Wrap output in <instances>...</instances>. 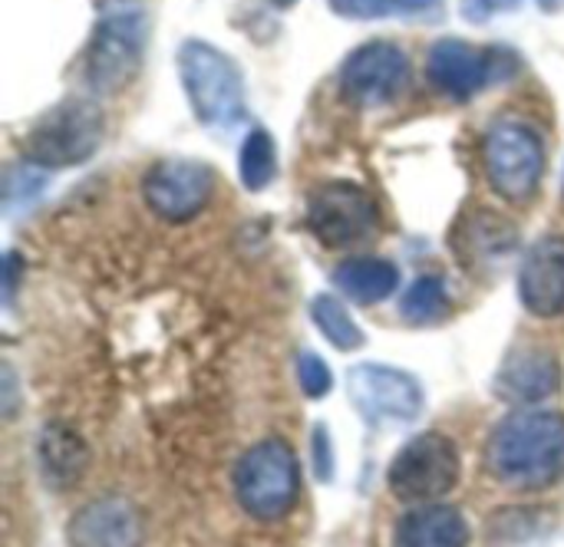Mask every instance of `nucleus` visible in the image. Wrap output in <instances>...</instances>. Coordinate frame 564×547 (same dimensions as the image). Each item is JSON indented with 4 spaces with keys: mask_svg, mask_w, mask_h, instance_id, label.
<instances>
[{
    "mask_svg": "<svg viewBox=\"0 0 564 547\" xmlns=\"http://www.w3.org/2000/svg\"><path fill=\"white\" fill-rule=\"evenodd\" d=\"M486 469L496 482L539 492L564 475V416L522 409L506 416L486 442Z\"/></svg>",
    "mask_w": 564,
    "mask_h": 547,
    "instance_id": "nucleus-1",
    "label": "nucleus"
},
{
    "mask_svg": "<svg viewBox=\"0 0 564 547\" xmlns=\"http://www.w3.org/2000/svg\"><path fill=\"white\" fill-rule=\"evenodd\" d=\"M178 79L195 119L205 129L228 132L245 122V76L225 50L205 40H185L178 46Z\"/></svg>",
    "mask_w": 564,
    "mask_h": 547,
    "instance_id": "nucleus-2",
    "label": "nucleus"
},
{
    "mask_svg": "<svg viewBox=\"0 0 564 547\" xmlns=\"http://www.w3.org/2000/svg\"><path fill=\"white\" fill-rule=\"evenodd\" d=\"M145 43H149L145 10L139 3H109L99 13L83 56L86 86L99 96L122 92L142 66Z\"/></svg>",
    "mask_w": 564,
    "mask_h": 547,
    "instance_id": "nucleus-3",
    "label": "nucleus"
},
{
    "mask_svg": "<svg viewBox=\"0 0 564 547\" xmlns=\"http://www.w3.org/2000/svg\"><path fill=\"white\" fill-rule=\"evenodd\" d=\"M301 495V466L294 449L271 436L251 446L235 469V499L254 522H281L294 512Z\"/></svg>",
    "mask_w": 564,
    "mask_h": 547,
    "instance_id": "nucleus-4",
    "label": "nucleus"
},
{
    "mask_svg": "<svg viewBox=\"0 0 564 547\" xmlns=\"http://www.w3.org/2000/svg\"><path fill=\"white\" fill-rule=\"evenodd\" d=\"M106 116L93 99H66L46 109L23 135V155L43 168H73L96 155Z\"/></svg>",
    "mask_w": 564,
    "mask_h": 547,
    "instance_id": "nucleus-5",
    "label": "nucleus"
},
{
    "mask_svg": "<svg viewBox=\"0 0 564 547\" xmlns=\"http://www.w3.org/2000/svg\"><path fill=\"white\" fill-rule=\"evenodd\" d=\"M516 73H519V56L512 50L473 46L456 36L436 40L426 56L430 86L453 102H466V99L479 96L482 89L506 83Z\"/></svg>",
    "mask_w": 564,
    "mask_h": 547,
    "instance_id": "nucleus-6",
    "label": "nucleus"
},
{
    "mask_svg": "<svg viewBox=\"0 0 564 547\" xmlns=\"http://www.w3.org/2000/svg\"><path fill=\"white\" fill-rule=\"evenodd\" d=\"M482 168L496 195L506 201H529L545 175V142L522 119L496 122L482 139Z\"/></svg>",
    "mask_w": 564,
    "mask_h": 547,
    "instance_id": "nucleus-7",
    "label": "nucleus"
},
{
    "mask_svg": "<svg viewBox=\"0 0 564 547\" xmlns=\"http://www.w3.org/2000/svg\"><path fill=\"white\" fill-rule=\"evenodd\" d=\"M463 462L449 436L423 433L410 439L390 466V492L406 505H426L449 495L459 485Z\"/></svg>",
    "mask_w": 564,
    "mask_h": 547,
    "instance_id": "nucleus-8",
    "label": "nucleus"
},
{
    "mask_svg": "<svg viewBox=\"0 0 564 547\" xmlns=\"http://www.w3.org/2000/svg\"><path fill=\"white\" fill-rule=\"evenodd\" d=\"M347 396L370 426L413 423L426 406L420 380L387 363H357L347 373Z\"/></svg>",
    "mask_w": 564,
    "mask_h": 547,
    "instance_id": "nucleus-9",
    "label": "nucleus"
},
{
    "mask_svg": "<svg viewBox=\"0 0 564 547\" xmlns=\"http://www.w3.org/2000/svg\"><path fill=\"white\" fill-rule=\"evenodd\" d=\"M410 86V59L390 40L357 46L340 66V89L360 109L390 106Z\"/></svg>",
    "mask_w": 564,
    "mask_h": 547,
    "instance_id": "nucleus-10",
    "label": "nucleus"
},
{
    "mask_svg": "<svg viewBox=\"0 0 564 547\" xmlns=\"http://www.w3.org/2000/svg\"><path fill=\"white\" fill-rule=\"evenodd\" d=\"M307 228L330 251L350 248V244H360L364 238L373 234L377 205L360 185L330 182V185H321L311 195V201H307Z\"/></svg>",
    "mask_w": 564,
    "mask_h": 547,
    "instance_id": "nucleus-11",
    "label": "nucleus"
},
{
    "mask_svg": "<svg viewBox=\"0 0 564 547\" xmlns=\"http://www.w3.org/2000/svg\"><path fill=\"white\" fill-rule=\"evenodd\" d=\"M142 198L165 221H192L215 198V172L202 162H155L142 178Z\"/></svg>",
    "mask_w": 564,
    "mask_h": 547,
    "instance_id": "nucleus-12",
    "label": "nucleus"
},
{
    "mask_svg": "<svg viewBox=\"0 0 564 547\" xmlns=\"http://www.w3.org/2000/svg\"><path fill=\"white\" fill-rule=\"evenodd\" d=\"M453 251L473 277L496 274L519 251V228L499 211L476 208L459 218L453 231Z\"/></svg>",
    "mask_w": 564,
    "mask_h": 547,
    "instance_id": "nucleus-13",
    "label": "nucleus"
},
{
    "mask_svg": "<svg viewBox=\"0 0 564 547\" xmlns=\"http://www.w3.org/2000/svg\"><path fill=\"white\" fill-rule=\"evenodd\" d=\"M522 307L542 320L564 314V238L549 234L535 241L519 271Z\"/></svg>",
    "mask_w": 564,
    "mask_h": 547,
    "instance_id": "nucleus-14",
    "label": "nucleus"
},
{
    "mask_svg": "<svg viewBox=\"0 0 564 547\" xmlns=\"http://www.w3.org/2000/svg\"><path fill=\"white\" fill-rule=\"evenodd\" d=\"M558 383H562L558 360L545 350L529 347V350H512L502 360L492 390L509 403H542L558 390Z\"/></svg>",
    "mask_w": 564,
    "mask_h": 547,
    "instance_id": "nucleus-15",
    "label": "nucleus"
},
{
    "mask_svg": "<svg viewBox=\"0 0 564 547\" xmlns=\"http://www.w3.org/2000/svg\"><path fill=\"white\" fill-rule=\"evenodd\" d=\"M69 541L73 545H132L139 541V522L132 505L109 499L86 505L69 522Z\"/></svg>",
    "mask_w": 564,
    "mask_h": 547,
    "instance_id": "nucleus-16",
    "label": "nucleus"
},
{
    "mask_svg": "<svg viewBox=\"0 0 564 547\" xmlns=\"http://www.w3.org/2000/svg\"><path fill=\"white\" fill-rule=\"evenodd\" d=\"M469 541L466 518L449 505H423L397 522V545L403 547H459Z\"/></svg>",
    "mask_w": 564,
    "mask_h": 547,
    "instance_id": "nucleus-17",
    "label": "nucleus"
},
{
    "mask_svg": "<svg viewBox=\"0 0 564 547\" xmlns=\"http://www.w3.org/2000/svg\"><path fill=\"white\" fill-rule=\"evenodd\" d=\"M400 284V271L380 258H354L334 271V287L344 291L354 304H380Z\"/></svg>",
    "mask_w": 564,
    "mask_h": 547,
    "instance_id": "nucleus-18",
    "label": "nucleus"
},
{
    "mask_svg": "<svg viewBox=\"0 0 564 547\" xmlns=\"http://www.w3.org/2000/svg\"><path fill=\"white\" fill-rule=\"evenodd\" d=\"M89 452L83 446V439L76 433H69L66 426H46L40 436V466L50 485L56 489H69L83 472H86Z\"/></svg>",
    "mask_w": 564,
    "mask_h": 547,
    "instance_id": "nucleus-19",
    "label": "nucleus"
},
{
    "mask_svg": "<svg viewBox=\"0 0 564 547\" xmlns=\"http://www.w3.org/2000/svg\"><path fill=\"white\" fill-rule=\"evenodd\" d=\"M337 17L347 20H426L440 17L443 0H327Z\"/></svg>",
    "mask_w": 564,
    "mask_h": 547,
    "instance_id": "nucleus-20",
    "label": "nucleus"
},
{
    "mask_svg": "<svg viewBox=\"0 0 564 547\" xmlns=\"http://www.w3.org/2000/svg\"><path fill=\"white\" fill-rule=\"evenodd\" d=\"M238 175L248 192H261L274 182L278 175V149L268 129H251L241 142L238 155Z\"/></svg>",
    "mask_w": 564,
    "mask_h": 547,
    "instance_id": "nucleus-21",
    "label": "nucleus"
},
{
    "mask_svg": "<svg viewBox=\"0 0 564 547\" xmlns=\"http://www.w3.org/2000/svg\"><path fill=\"white\" fill-rule=\"evenodd\" d=\"M311 320L317 324V330L324 333V340L327 343H334L337 350H360L364 343H367V337H364V330L354 324V317H350V310L337 300V297H330V294H317L314 300H311Z\"/></svg>",
    "mask_w": 564,
    "mask_h": 547,
    "instance_id": "nucleus-22",
    "label": "nucleus"
},
{
    "mask_svg": "<svg viewBox=\"0 0 564 547\" xmlns=\"http://www.w3.org/2000/svg\"><path fill=\"white\" fill-rule=\"evenodd\" d=\"M400 314L413 327H430L449 317V291L440 277H420L400 300Z\"/></svg>",
    "mask_w": 564,
    "mask_h": 547,
    "instance_id": "nucleus-23",
    "label": "nucleus"
},
{
    "mask_svg": "<svg viewBox=\"0 0 564 547\" xmlns=\"http://www.w3.org/2000/svg\"><path fill=\"white\" fill-rule=\"evenodd\" d=\"M46 172L43 165L36 162H23V165H13L7 172V188H3V208L7 211H17V208H26L43 188H46Z\"/></svg>",
    "mask_w": 564,
    "mask_h": 547,
    "instance_id": "nucleus-24",
    "label": "nucleus"
},
{
    "mask_svg": "<svg viewBox=\"0 0 564 547\" xmlns=\"http://www.w3.org/2000/svg\"><path fill=\"white\" fill-rule=\"evenodd\" d=\"M297 380H301V390L307 400H321L330 393L334 386V376H330V367L317 357V353H301L297 357Z\"/></svg>",
    "mask_w": 564,
    "mask_h": 547,
    "instance_id": "nucleus-25",
    "label": "nucleus"
},
{
    "mask_svg": "<svg viewBox=\"0 0 564 547\" xmlns=\"http://www.w3.org/2000/svg\"><path fill=\"white\" fill-rule=\"evenodd\" d=\"M311 452H314V475H317V482H334V442H330V433H327L324 423L314 426Z\"/></svg>",
    "mask_w": 564,
    "mask_h": 547,
    "instance_id": "nucleus-26",
    "label": "nucleus"
},
{
    "mask_svg": "<svg viewBox=\"0 0 564 547\" xmlns=\"http://www.w3.org/2000/svg\"><path fill=\"white\" fill-rule=\"evenodd\" d=\"M519 0H463V17L469 23H486L489 17L502 13V10H516Z\"/></svg>",
    "mask_w": 564,
    "mask_h": 547,
    "instance_id": "nucleus-27",
    "label": "nucleus"
},
{
    "mask_svg": "<svg viewBox=\"0 0 564 547\" xmlns=\"http://www.w3.org/2000/svg\"><path fill=\"white\" fill-rule=\"evenodd\" d=\"M20 267H23V261H20V254L17 251H7L3 254V307H10L13 304V297H17V281H20Z\"/></svg>",
    "mask_w": 564,
    "mask_h": 547,
    "instance_id": "nucleus-28",
    "label": "nucleus"
},
{
    "mask_svg": "<svg viewBox=\"0 0 564 547\" xmlns=\"http://www.w3.org/2000/svg\"><path fill=\"white\" fill-rule=\"evenodd\" d=\"M545 13H558V10H564V0H535Z\"/></svg>",
    "mask_w": 564,
    "mask_h": 547,
    "instance_id": "nucleus-29",
    "label": "nucleus"
},
{
    "mask_svg": "<svg viewBox=\"0 0 564 547\" xmlns=\"http://www.w3.org/2000/svg\"><path fill=\"white\" fill-rule=\"evenodd\" d=\"M274 3H278V7H291L294 0H274Z\"/></svg>",
    "mask_w": 564,
    "mask_h": 547,
    "instance_id": "nucleus-30",
    "label": "nucleus"
}]
</instances>
